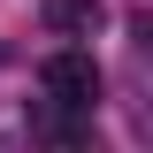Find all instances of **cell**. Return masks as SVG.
Here are the masks:
<instances>
[{"label":"cell","instance_id":"obj_1","mask_svg":"<svg viewBox=\"0 0 153 153\" xmlns=\"http://www.w3.org/2000/svg\"><path fill=\"white\" fill-rule=\"evenodd\" d=\"M38 84H46V100H54L61 115H84V107L100 100V61H92V54H76V46H69V54H46Z\"/></svg>","mask_w":153,"mask_h":153},{"label":"cell","instance_id":"obj_2","mask_svg":"<svg viewBox=\"0 0 153 153\" xmlns=\"http://www.w3.org/2000/svg\"><path fill=\"white\" fill-rule=\"evenodd\" d=\"M46 23H54L61 38H92L100 23H107V8H100V0H46Z\"/></svg>","mask_w":153,"mask_h":153}]
</instances>
